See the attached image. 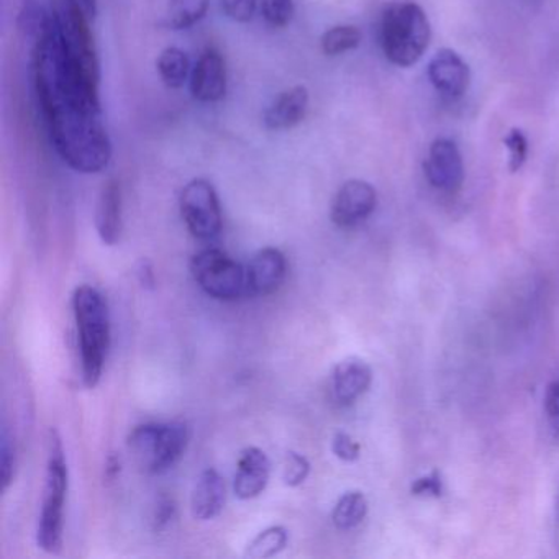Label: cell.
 I'll return each instance as SVG.
<instances>
[{
    "label": "cell",
    "instance_id": "cell-33",
    "mask_svg": "<svg viewBox=\"0 0 559 559\" xmlns=\"http://www.w3.org/2000/svg\"><path fill=\"white\" fill-rule=\"evenodd\" d=\"M120 467H122V461L116 454H110L109 460L106 463V479L114 480L120 474Z\"/></svg>",
    "mask_w": 559,
    "mask_h": 559
},
{
    "label": "cell",
    "instance_id": "cell-25",
    "mask_svg": "<svg viewBox=\"0 0 559 559\" xmlns=\"http://www.w3.org/2000/svg\"><path fill=\"white\" fill-rule=\"evenodd\" d=\"M310 473V463L304 454L287 453L283 467V480L286 486L297 487L306 483Z\"/></svg>",
    "mask_w": 559,
    "mask_h": 559
},
{
    "label": "cell",
    "instance_id": "cell-4",
    "mask_svg": "<svg viewBox=\"0 0 559 559\" xmlns=\"http://www.w3.org/2000/svg\"><path fill=\"white\" fill-rule=\"evenodd\" d=\"M70 471L64 456L60 433L51 428L48 433L47 480L44 503L37 526V545L50 555H60L63 549L64 503H67Z\"/></svg>",
    "mask_w": 559,
    "mask_h": 559
},
{
    "label": "cell",
    "instance_id": "cell-32",
    "mask_svg": "<svg viewBox=\"0 0 559 559\" xmlns=\"http://www.w3.org/2000/svg\"><path fill=\"white\" fill-rule=\"evenodd\" d=\"M176 515V506L173 500L163 499L162 502L158 503V509H156L155 513V526L156 530L166 528L169 525V522H173Z\"/></svg>",
    "mask_w": 559,
    "mask_h": 559
},
{
    "label": "cell",
    "instance_id": "cell-16",
    "mask_svg": "<svg viewBox=\"0 0 559 559\" xmlns=\"http://www.w3.org/2000/svg\"><path fill=\"white\" fill-rule=\"evenodd\" d=\"M372 369L359 358H346L333 369V397L340 405H352L371 388Z\"/></svg>",
    "mask_w": 559,
    "mask_h": 559
},
{
    "label": "cell",
    "instance_id": "cell-22",
    "mask_svg": "<svg viewBox=\"0 0 559 559\" xmlns=\"http://www.w3.org/2000/svg\"><path fill=\"white\" fill-rule=\"evenodd\" d=\"M289 543V532L284 526H270L258 533L245 549V558L266 559L280 555Z\"/></svg>",
    "mask_w": 559,
    "mask_h": 559
},
{
    "label": "cell",
    "instance_id": "cell-15",
    "mask_svg": "<svg viewBox=\"0 0 559 559\" xmlns=\"http://www.w3.org/2000/svg\"><path fill=\"white\" fill-rule=\"evenodd\" d=\"M309 103L310 94L306 86L299 84V86L289 87L267 107L263 116L264 127L271 132L294 129L306 119Z\"/></svg>",
    "mask_w": 559,
    "mask_h": 559
},
{
    "label": "cell",
    "instance_id": "cell-30",
    "mask_svg": "<svg viewBox=\"0 0 559 559\" xmlns=\"http://www.w3.org/2000/svg\"><path fill=\"white\" fill-rule=\"evenodd\" d=\"M441 492H443V480H441L440 474L437 471L427 474V476L418 477L412 484V493L414 496L440 497Z\"/></svg>",
    "mask_w": 559,
    "mask_h": 559
},
{
    "label": "cell",
    "instance_id": "cell-26",
    "mask_svg": "<svg viewBox=\"0 0 559 559\" xmlns=\"http://www.w3.org/2000/svg\"><path fill=\"white\" fill-rule=\"evenodd\" d=\"M507 150L510 153L509 169L512 173L520 171L525 165L526 156H528V142H526L525 133L520 129L510 130L509 135L503 140Z\"/></svg>",
    "mask_w": 559,
    "mask_h": 559
},
{
    "label": "cell",
    "instance_id": "cell-29",
    "mask_svg": "<svg viewBox=\"0 0 559 559\" xmlns=\"http://www.w3.org/2000/svg\"><path fill=\"white\" fill-rule=\"evenodd\" d=\"M332 451L338 460L345 461V463H353L361 454V447H359L355 438L349 437L345 431H338L333 437Z\"/></svg>",
    "mask_w": 559,
    "mask_h": 559
},
{
    "label": "cell",
    "instance_id": "cell-28",
    "mask_svg": "<svg viewBox=\"0 0 559 559\" xmlns=\"http://www.w3.org/2000/svg\"><path fill=\"white\" fill-rule=\"evenodd\" d=\"M221 8L230 21L248 24L257 14L258 0H221Z\"/></svg>",
    "mask_w": 559,
    "mask_h": 559
},
{
    "label": "cell",
    "instance_id": "cell-27",
    "mask_svg": "<svg viewBox=\"0 0 559 559\" xmlns=\"http://www.w3.org/2000/svg\"><path fill=\"white\" fill-rule=\"evenodd\" d=\"M15 476V450L12 444L8 430L2 431L0 437V479H2V490L11 487Z\"/></svg>",
    "mask_w": 559,
    "mask_h": 559
},
{
    "label": "cell",
    "instance_id": "cell-6",
    "mask_svg": "<svg viewBox=\"0 0 559 559\" xmlns=\"http://www.w3.org/2000/svg\"><path fill=\"white\" fill-rule=\"evenodd\" d=\"M51 21L61 47L94 80L100 81V61L90 15L76 0H51Z\"/></svg>",
    "mask_w": 559,
    "mask_h": 559
},
{
    "label": "cell",
    "instance_id": "cell-13",
    "mask_svg": "<svg viewBox=\"0 0 559 559\" xmlns=\"http://www.w3.org/2000/svg\"><path fill=\"white\" fill-rule=\"evenodd\" d=\"M287 274L286 257L276 248H264L254 254L247 267L248 294L270 296L283 286Z\"/></svg>",
    "mask_w": 559,
    "mask_h": 559
},
{
    "label": "cell",
    "instance_id": "cell-18",
    "mask_svg": "<svg viewBox=\"0 0 559 559\" xmlns=\"http://www.w3.org/2000/svg\"><path fill=\"white\" fill-rule=\"evenodd\" d=\"M227 502V486L225 479L215 469H205L199 476L192 490V515L198 520H212L221 515Z\"/></svg>",
    "mask_w": 559,
    "mask_h": 559
},
{
    "label": "cell",
    "instance_id": "cell-31",
    "mask_svg": "<svg viewBox=\"0 0 559 559\" xmlns=\"http://www.w3.org/2000/svg\"><path fill=\"white\" fill-rule=\"evenodd\" d=\"M545 411L552 427L559 430V379H556L546 389Z\"/></svg>",
    "mask_w": 559,
    "mask_h": 559
},
{
    "label": "cell",
    "instance_id": "cell-12",
    "mask_svg": "<svg viewBox=\"0 0 559 559\" xmlns=\"http://www.w3.org/2000/svg\"><path fill=\"white\" fill-rule=\"evenodd\" d=\"M428 80L438 93L456 99L469 87V67L456 51L443 48L435 53L428 64Z\"/></svg>",
    "mask_w": 559,
    "mask_h": 559
},
{
    "label": "cell",
    "instance_id": "cell-34",
    "mask_svg": "<svg viewBox=\"0 0 559 559\" xmlns=\"http://www.w3.org/2000/svg\"><path fill=\"white\" fill-rule=\"evenodd\" d=\"M78 4L86 11L91 19L97 15V0H76Z\"/></svg>",
    "mask_w": 559,
    "mask_h": 559
},
{
    "label": "cell",
    "instance_id": "cell-3",
    "mask_svg": "<svg viewBox=\"0 0 559 559\" xmlns=\"http://www.w3.org/2000/svg\"><path fill=\"white\" fill-rule=\"evenodd\" d=\"M431 27L427 14L414 2L392 4L385 9L379 28L382 53L395 67L408 68L417 63L428 45Z\"/></svg>",
    "mask_w": 559,
    "mask_h": 559
},
{
    "label": "cell",
    "instance_id": "cell-19",
    "mask_svg": "<svg viewBox=\"0 0 559 559\" xmlns=\"http://www.w3.org/2000/svg\"><path fill=\"white\" fill-rule=\"evenodd\" d=\"M211 0H169L166 27L171 31H188L204 21Z\"/></svg>",
    "mask_w": 559,
    "mask_h": 559
},
{
    "label": "cell",
    "instance_id": "cell-11",
    "mask_svg": "<svg viewBox=\"0 0 559 559\" xmlns=\"http://www.w3.org/2000/svg\"><path fill=\"white\" fill-rule=\"evenodd\" d=\"M191 94L202 104H214L227 94V68L221 51L207 48L191 73Z\"/></svg>",
    "mask_w": 559,
    "mask_h": 559
},
{
    "label": "cell",
    "instance_id": "cell-14",
    "mask_svg": "<svg viewBox=\"0 0 559 559\" xmlns=\"http://www.w3.org/2000/svg\"><path fill=\"white\" fill-rule=\"evenodd\" d=\"M271 461L263 450L248 447L238 457L234 492L238 499L250 500L264 492L270 483Z\"/></svg>",
    "mask_w": 559,
    "mask_h": 559
},
{
    "label": "cell",
    "instance_id": "cell-10",
    "mask_svg": "<svg viewBox=\"0 0 559 559\" xmlns=\"http://www.w3.org/2000/svg\"><path fill=\"white\" fill-rule=\"evenodd\" d=\"M425 178L438 191H460L464 181V165L460 148L450 139H437L424 163Z\"/></svg>",
    "mask_w": 559,
    "mask_h": 559
},
{
    "label": "cell",
    "instance_id": "cell-24",
    "mask_svg": "<svg viewBox=\"0 0 559 559\" xmlns=\"http://www.w3.org/2000/svg\"><path fill=\"white\" fill-rule=\"evenodd\" d=\"M294 12V0H261V15L271 27H287L293 22Z\"/></svg>",
    "mask_w": 559,
    "mask_h": 559
},
{
    "label": "cell",
    "instance_id": "cell-9",
    "mask_svg": "<svg viewBox=\"0 0 559 559\" xmlns=\"http://www.w3.org/2000/svg\"><path fill=\"white\" fill-rule=\"evenodd\" d=\"M376 205V189L362 179H349L336 192L330 217L336 227L353 228L371 217Z\"/></svg>",
    "mask_w": 559,
    "mask_h": 559
},
{
    "label": "cell",
    "instance_id": "cell-20",
    "mask_svg": "<svg viewBox=\"0 0 559 559\" xmlns=\"http://www.w3.org/2000/svg\"><path fill=\"white\" fill-rule=\"evenodd\" d=\"M159 78L169 90H181L191 71L188 55L176 47L166 48L156 61Z\"/></svg>",
    "mask_w": 559,
    "mask_h": 559
},
{
    "label": "cell",
    "instance_id": "cell-2",
    "mask_svg": "<svg viewBox=\"0 0 559 559\" xmlns=\"http://www.w3.org/2000/svg\"><path fill=\"white\" fill-rule=\"evenodd\" d=\"M73 312L78 326L81 372L87 389L103 378L110 349V312L106 297L91 286H80L73 294Z\"/></svg>",
    "mask_w": 559,
    "mask_h": 559
},
{
    "label": "cell",
    "instance_id": "cell-21",
    "mask_svg": "<svg viewBox=\"0 0 559 559\" xmlns=\"http://www.w3.org/2000/svg\"><path fill=\"white\" fill-rule=\"evenodd\" d=\"M368 513V500L359 490L343 493L333 509V525L338 530H352L358 526Z\"/></svg>",
    "mask_w": 559,
    "mask_h": 559
},
{
    "label": "cell",
    "instance_id": "cell-5",
    "mask_svg": "<svg viewBox=\"0 0 559 559\" xmlns=\"http://www.w3.org/2000/svg\"><path fill=\"white\" fill-rule=\"evenodd\" d=\"M188 443L189 428L182 421L139 425L127 441L133 460L148 474L171 469L181 460Z\"/></svg>",
    "mask_w": 559,
    "mask_h": 559
},
{
    "label": "cell",
    "instance_id": "cell-17",
    "mask_svg": "<svg viewBox=\"0 0 559 559\" xmlns=\"http://www.w3.org/2000/svg\"><path fill=\"white\" fill-rule=\"evenodd\" d=\"M122 189L117 179L104 182L96 209V228L107 247L119 243L122 235Z\"/></svg>",
    "mask_w": 559,
    "mask_h": 559
},
{
    "label": "cell",
    "instance_id": "cell-23",
    "mask_svg": "<svg viewBox=\"0 0 559 559\" xmlns=\"http://www.w3.org/2000/svg\"><path fill=\"white\" fill-rule=\"evenodd\" d=\"M362 34L355 25H336L320 38V48L325 57H340L356 50L361 45Z\"/></svg>",
    "mask_w": 559,
    "mask_h": 559
},
{
    "label": "cell",
    "instance_id": "cell-7",
    "mask_svg": "<svg viewBox=\"0 0 559 559\" xmlns=\"http://www.w3.org/2000/svg\"><path fill=\"white\" fill-rule=\"evenodd\" d=\"M191 271L195 283L212 299L237 300L248 294L247 270L218 248L195 254Z\"/></svg>",
    "mask_w": 559,
    "mask_h": 559
},
{
    "label": "cell",
    "instance_id": "cell-8",
    "mask_svg": "<svg viewBox=\"0 0 559 559\" xmlns=\"http://www.w3.org/2000/svg\"><path fill=\"white\" fill-rule=\"evenodd\" d=\"M179 209L192 237L205 241L221 235L224 225L221 199L207 179H192L186 185L179 198Z\"/></svg>",
    "mask_w": 559,
    "mask_h": 559
},
{
    "label": "cell",
    "instance_id": "cell-1",
    "mask_svg": "<svg viewBox=\"0 0 559 559\" xmlns=\"http://www.w3.org/2000/svg\"><path fill=\"white\" fill-rule=\"evenodd\" d=\"M32 73L48 135L73 171L97 175L112 159V142L103 123L100 81L94 80L61 47L53 21L32 41Z\"/></svg>",
    "mask_w": 559,
    "mask_h": 559
}]
</instances>
